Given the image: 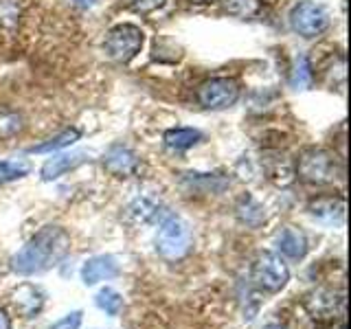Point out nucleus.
I'll list each match as a JSON object with an SVG mask.
<instances>
[{
    "label": "nucleus",
    "mask_w": 351,
    "mask_h": 329,
    "mask_svg": "<svg viewBox=\"0 0 351 329\" xmlns=\"http://www.w3.org/2000/svg\"><path fill=\"white\" fill-rule=\"evenodd\" d=\"M82 162H86V154L84 151H75V154H60V156H53L51 160L44 162L42 167V180H58L64 173H69L71 169L80 167Z\"/></svg>",
    "instance_id": "ddd939ff"
},
{
    "label": "nucleus",
    "mask_w": 351,
    "mask_h": 329,
    "mask_svg": "<svg viewBox=\"0 0 351 329\" xmlns=\"http://www.w3.org/2000/svg\"><path fill=\"white\" fill-rule=\"evenodd\" d=\"M121 272V266L117 257L112 255H97V257H90L82 268V281L86 285H97L101 281H110L119 277Z\"/></svg>",
    "instance_id": "6e6552de"
},
{
    "label": "nucleus",
    "mask_w": 351,
    "mask_h": 329,
    "mask_svg": "<svg viewBox=\"0 0 351 329\" xmlns=\"http://www.w3.org/2000/svg\"><path fill=\"white\" fill-rule=\"evenodd\" d=\"M277 248L283 257L292 261H301L307 255V239L299 228L285 226L277 237Z\"/></svg>",
    "instance_id": "f8f14e48"
},
{
    "label": "nucleus",
    "mask_w": 351,
    "mask_h": 329,
    "mask_svg": "<svg viewBox=\"0 0 351 329\" xmlns=\"http://www.w3.org/2000/svg\"><path fill=\"white\" fill-rule=\"evenodd\" d=\"M71 235L62 226H44L11 257V270L20 277H33L51 270L66 257Z\"/></svg>",
    "instance_id": "f257e3e1"
},
{
    "label": "nucleus",
    "mask_w": 351,
    "mask_h": 329,
    "mask_svg": "<svg viewBox=\"0 0 351 329\" xmlns=\"http://www.w3.org/2000/svg\"><path fill=\"white\" fill-rule=\"evenodd\" d=\"M219 5L228 16L239 20L255 18L261 11V0H219Z\"/></svg>",
    "instance_id": "f3484780"
},
{
    "label": "nucleus",
    "mask_w": 351,
    "mask_h": 329,
    "mask_svg": "<svg viewBox=\"0 0 351 329\" xmlns=\"http://www.w3.org/2000/svg\"><path fill=\"white\" fill-rule=\"evenodd\" d=\"M310 213L321 219V222H327V224H336L343 219L345 215V200H340V197H318L310 204Z\"/></svg>",
    "instance_id": "4468645a"
},
{
    "label": "nucleus",
    "mask_w": 351,
    "mask_h": 329,
    "mask_svg": "<svg viewBox=\"0 0 351 329\" xmlns=\"http://www.w3.org/2000/svg\"><path fill=\"white\" fill-rule=\"evenodd\" d=\"M239 99V86L228 77H215L197 88V101L208 110H226Z\"/></svg>",
    "instance_id": "0eeeda50"
},
{
    "label": "nucleus",
    "mask_w": 351,
    "mask_h": 329,
    "mask_svg": "<svg viewBox=\"0 0 351 329\" xmlns=\"http://www.w3.org/2000/svg\"><path fill=\"white\" fill-rule=\"evenodd\" d=\"M237 217L241 224L257 228L263 219H266V211H263L261 204H257L250 195H246V197H241V202L237 204Z\"/></svg>",
    "instance_id": "dca6fc26"
},
{
    "label": "nucleus",
    "mask_w": 351,
    "mask_h": 329,
    "mask_svg": "<svg viewBox=\"0 0 351 329\" xmlns=\"http://www.w3.org/2000/svg\"><path fill=\"white\" fill-rule=\"evenodd\" d=\"M22 123H20V117L18 114H11V112H3L0 114V138H11L16 136L20 132Z\"/></svg>",
    "instance_id": "4be33fe9"
},
{
    "label": "nucleus",
    "mask_w": 351,
    "mask_h": 329,
    "mask_svg": "<svg viewBox=\"0 0 351 329\" xmlns=\"http://www.w3.org/2000/svg\"><path fill=\"white\" fill-rule=\"evenodd\" d=\"M202 138V134L193 127H173L165 132V145L171 149H189L193 147L197 141Z\"/></svg>",
    "instance_id": "2eb2a0df"
},
{
    "label": "nucleus",
    "mask_w": 351,
    "mask_h": 329,
    "mask_svg": "<svg viewBox=\"0 0 351 329\" xmlns=\"http://www.w3.org/2000/svg\"><path fill=\"white\" fill-rule=\"evenodd\" d=\"M193 3H206V0H193Z\"/></svg>",
    "instance_id": "bb28decb"
},
{
    "label": "nucleus",
    "mask_w": 351,
    "mask_h": 329,
    "mask_svg": "<svg viewBox=\"0 0 351 329\" xmlns=\"http://www.w3.org/2000/svg\"><path fill=\"white\" fill-rule=\"evenodd\" d=\"M11 303H14L16 312L20 316L31 318V316L40 314V310L44 307V294L40 288H36V285L22 283L20 288L14 290V294H11Z\"/></svg>",
    "instance_id": "9b49d317"
},
{
    "label": "nucleus",
    "mask_w": 351,
    "mask_h": 329,
    "mask_svg": "<svg viewBox=\"0 0 351 329\" xmlns=\"http://www.w3.org/2000/svg\"><path fill=\"white\" fill-rule=\"evenodd\" d=\"M0 329H11V321L3 310H0Z\"/></svg>",
    "instance_id": "393cba45"
},
{
    "label": "nucleus",
    "mask_w": 351,
    "mask_h": 329,
    "mask_svg": "<svg viewBox=\"0 0 351 329\" xmlns=\"http://www.w3.org/2000/svg\"><path fill=\"white\" fill-rule=\"evenodd\" d=\"M143 42H145V38H143V31L136 25H130V22H128V25H119V27H114L112 31L108 33L106 53H108L110 60L125 64V62H130L132 58H136V55L141 53Z\"/></svg>",
    "instance_id": "39448f33"
},
{
    "label": "nucleus",
    "mask_w": 351,
    "mask_h": 329,
    "mask_svg": "<svg viewBox=\"0 0 351 329\" xmlns=\"http://www.w3.org/2000/svg\"><path fill=\"white\" fill-rule=\"evenodd\" d=\"M193 246L191 226L178 215H165L160 219L156 233V252L167 261H178L184 255H189Z\"/></svg>",
    "instance_id": "f03ea898"
},
{
    "label": "nucleus",
    "mask_w": 351,
    "mask_h": 329,
    "mask_svg": "<svg viewBox=\"0 0 351 329\" xmlns=\"http://www.w3.org/2000/svg\"><path fill=\"white\" fill-rule=\"evenodd\" d=\"M95 303H97L99 310L106 312L108 316H119L121 312H123V296L112 288L99 290L95 296Z\"/></svg>",
    "instance_id": "a211bd4d"
},
{
    "label": "nucleus",
    "mask_w": 351,
    "mask_h": 329,
    "mask_svg": "<svg viewBox=\"0 0 351 329\" xmlns=\"http://www.w3.org/2000/svg\"><path fill=\"white\" fill-rule=\"evenodd\" d=\"M290 27L301 38H316L329 27V16L321 5L305 0L290 11Z\"/></svg>",
    "instance_id": "423d86ee"
},
{
    "label": "nucleus",
    "mask_w": 351,
    "mask_h": 329,
    "mask_svg": "<svg viewBox=\"0 0 351 329\" xmlns=\"http://www.w3.org/2000/svg\"><path fill=\"white\" fill-rule=\"evenodd\" d=\"M250 281L261 292L277 294L288 285L290 270L279 255H274V252H261V255L255 259V263H252Z\"/></svg>",
    "instance_id": "20e7f679"
},
{
    "label": "nucleus",
    "mask_w": 351,
    "mask_h": 329,
    "mask_svg": "<svg viewBox=\"0 0 351 329\" xmlns=\"http://www.w3.org/2000/svg\"><path fill=\"white\" fill-rule=\"evenodd\" d=\"M296 173L307 184L323 186V184H332L338 178L340 167L332 151H327L323 147H310L296 160Z\"/></svg>",
    "instance_id": "7ed1b4c3"
},
{
    "label": "nucleus",
    "mask_w": 351,
    "mask_h": 329,
    "mask_svg": "<svg viewBox=\"0 0 351 329\" xmlns=\"http://www.w3.org/2000/svg\"><path fill=\"white\" fill-rule=\"evenodd\" d=\"M104 167L117 178H128V175L136 173L138 169V158L136 154L123 147V145H112L104 156Z\"/></svg>",
    "instance_id": "1a4fd4ad"
},
{
    "label": "nucleus",
    "mask_w": 351,
    "mask_h": 329,
    "mask_svg": "<svg viewBox=\"0 0 351 329\" xmlns=\"http://www.w3.org/2000/svg\"><path fill=\"white\" fill-rule=\"evenodd\" d=\"M80 325H82V312L77 310V312H71L64 318H60V321L53 323L49 329H80Z\"/></svg>",
    "instance_id": "5701e85b"
},
{
    "label": "nucleus",
    "mask_w": 351,
    "mask_h": 329,
    "mask_svg": "<svg viewBox=\"0 0 351 329\" xmlns=\"http://www.w3.org/2000/svg\"><path fill=\"white\" fill-rule=\"evenodd\" d=\"M31 171V162L25 158H14V160H0V184L14 182L25 178Z\"/></svg>",
    "instance_id": "6ab92c4d"
},
{
    "label": "nucleus",
    "mask_w": 351,
    "mask_h": 329,
    "mask_svg": "<svg viewBox=\"0 0 351 329\" xmlns=\"http://www.w3.org/2000/svg\"><path fill=\"white\" fill-rule=\"evenodd\" d=\"M312 84V69L307 58H299L294 64V73H292V86L299 88V90H305Z\"/></svg>",
    "instance_id": "412c9836"
},
{
    "label": "nucleus",
    "mask_w": 351,
    "mask_h": 329,
    "mask_svg": "<svg viewBox=\"0 0 351 329\" xmlns=\"http://www.w3.org/2000/svg\"><path fill=\"white\" fill-rule=\"evenodd\" d=\"M343 296H338L334 290H325V288H318L312 294L305 296V310L310 312V316L314 318H332L338 312V305H343Z\"/></svg>",
    "instance_id": "9d476101"
},
{
    "label": "nucleus",
    "mask_w": 351,
    "mask_h": 329,
    "mask_svg": "<svg viewBox=\"0 0 351 329\" xmlns=\"http://www.w3.org/2000/svg\"><path fill=\"white\" fill-rule=\"evenodd\" d=\"M130 7L138 11V14H152V11L160 9L167 0H128Z\"/></svg>",
    "instance_id": "b1692460"
},
{
    "label": "nucleus",
    "mask_w": 351,
    "mask_h": 329,
    "mask_svg": "<svg viewBox=\"0 0 351 329\" xmlns=\"http://www.w3.org/2000/svg\"><path fill=\"white\" fill-rule=\"evenodd\" d=\"M263 329H285L283 325H277V323H270V325H266Z\"/></svg>",
    "instance_id": "a878e982"
},
{
    "label": "nucleus",
    "mask_w": 351,
    "mask_h": 329,
    "mask_svg": "<svg viewBox=\"0 0 351 329\" xmlns=\"http://www.w3.org/2000/svg\"><path fill=\"white\" fill-rule=\"evenodd\" d=\"M77 138H80V132H77V130H66V132H62V134L53 136L51 141L42 143V145H36V147H33V151H38V154L55 151V149H62V147L73 145V143H75Z\"/></svg>",
    "instance_id": "aec40b11"
}]
</instances>
